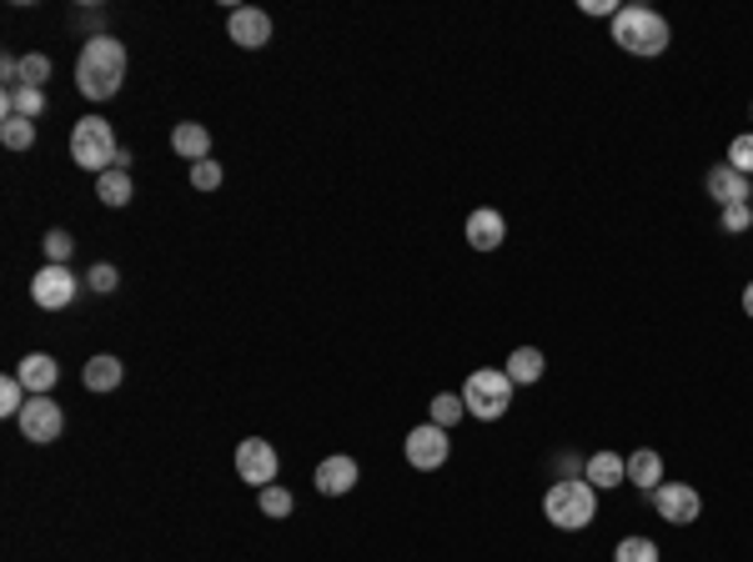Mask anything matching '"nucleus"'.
I'll use <instances>...</instances> for the list:
<instances>
[{
	"instance_id": "f257e3e1",
	"label": "nucleus",
	"mask_w": 753,
	"mask_h": 562,
	"mask_svg": "<svg viewBox=\"0 0 753 562\" xmlns=\"http://www.w3.org/2000/svg\"><path fill=\"white\" fill-rule=\"evenodd\" d=\"M126 81V45L116 41L111 31L91 35L76 55V91L86 101H111Z\"/></svg>"
},
{
	"instance_id": "f03ea898",
	"label": "nucleus",
	"mask_w": 753,
	"mask_h": 562,
	"mask_svg": "<svg viewBox=\"0 0 753 562\" xmlns=\"http://www.w3.org/2000/svg\"><path fill=\"white\" fill-rule=\"evenodd\" d=\"M543 518L557 532H583L598 522V492H593L583 477H557L543 492Z\"/></svg>"
},
{
	"instance_id": "7ed1b4c3",
	"label": "nucleus",
	"mask_w": 753,
	"mask_h": 562,
	"mask_svg": "<svg viewBox=\"0 0 753 562\" xmlns=\"http://www.w3.org/2000/svg\"><path fill=\"white\" fill-rule=\"evenodd\" d=\"M668 41H673V25H668L658 11H648V6H623V11L613 15V45H618V51L663 55Z\"/></svg>"
},
{
	"instance_id": "20e7f679",
	"label": "nucleus",
	"mask_w": 753,
	"mask_h": 562,
	"mask_svg": "<svg viewBox=\"0 0 753 562\" xmlns=\"http://www.w3.org/2000/svg\"><path fill=\"white\" fill-rule=\"evenodd\" d=\"M121 156V140L116 131H111L106 116H81L76 126H71V162L86 166V171H111Z\"/></svg>"
},
{
	"instance_id": "39448f33",
	"label": "nucleus",
	"mask_w": 753,
	"mask_h": 562,
	"mask_svg": "<svg viewBox=\"0 0 753 562\" xmlns=\"http://www.w3.org/2000/svg\"><path fill=\"white\" fill-rule=\"evenodd\" d=\"M462 407H468V417H478V422L508 417V407H513V377L498 372V367L472 372V377L462 382Z\"/></svg>"
},
{
	"instance_id": "423d86ee",
	"label": "nucleus",
	"mask_w": 753,
	"mask_h": 562,
	"mask_svg": "<svg viewBox=\"0 0 753 562\" xmlns=\"http://www.w3.org/2000/svg\"><path fill=\"white\" fill-rule=\"evenodd\" d=\"M15 427H21V437L31 447H51L55 437L66 433V412H61V402H51V397H31L21 407V417H15Z\"/></svg>"
},
{
	"instance_id": "0eeeda50",
	"label": "nucleus",
	"mask_w": 753,
	"mask_h": 562,
	"mask_svg": "<svg viewBox=\"0 0 753 562\" xmlns=\"http://www.w3.org/2000/svg\"><path fill=\"white\" fill-rule=\"evenodd\" d=\"M407 462L417 467V472H437V467L452 457V433L448 427H437V422H422V427H412L402 443Z\"/></svg>"
},
{
	"instance_id": "6e6552de",
	"label": "nucleus",
	"mask_w": 753,
	"mask_h": 562,
	"mask_svg": "<svg viewBox=\"0 0 753 562\" xmlns=\"http://www.w3.org/2000/svg\"><path fill=\"white\" fill-rule=\"evenodd\" d=\"M276 472H282V457H276V447L266 443V437H247V443L237 447V477L241 482H251L257 492L272 487Z\"/></svg>"
},
{
	"instance_id": "1a4fd4ad",
	"label": "nucleus",
	"mask_w": 753,
	"mask_h": 562,
	"mask_svg": "<svg viewBox=\"0 0 753 562\" xmlns=\"http://www.w3.org/2000/svg\"><path fill=\"white\" fill-rule=\"evenodd\" d=\"M653 512L668 522V528H688V522H699V512H703L699 487H688V482H658Z\"/></svg>"
},
{
	"instance_id": "9d476101",
	"label": "nucleus",
	"mask_w": 753,
	"mask_h": 562,
	"mask_svg": "<svg viewBox=\"0 0 753 562\" xmlns=\"http://www.w3.org/2000/svg\"><path fill=\"white\" fill-rule=\"evenodd\" d=\"M31 302L41 306V312H61V306L76 302V277H71V267L45 261V267L31 277Z\"/></svg>"
},
{
	"instance_id": "9b49d317",
	"label": "nucleus",
	"mask_w": 753,
	"mask_h": 562,
	"mask_svg": "<svg viewBox=\"0 0 753 562\" xmlns=\"http://www.w3.org/2000/svg\"><path fill=\"white\" fill-rule=\"evenodd\" d=\"M227 35L241 51H262V45L272 41V15L257 11V6H237V11L227 15Z\"/></svg>"
},
{
	"instance_id": "f8f14e48",
	"label": "nucleus",
	"mask_w": 753,
	"mask_h": 562,
	"mask_svg": "<svg viewBox=\"0 0 753 562\" xmlns=\"http://www.w3.org/2000/svg\"><path fill=\"white\" fill-rule=\"evenodd\" d=\"M357 477H362V467H357V457H347V452H337V457H322L317 462V492L322 498H347L352 487H357Z\"/></svg>"
},
{
	"instance_id": "ddd939ff",
	"label": "nucleus",
	"mask_w": 753,
	"mask_h": 562,
	"mask_svg": "<svg viewBox=\"0 0 753 562\" xmlns=\"http://www.w3.org/2000/svg\"><path fill=\"white\" fill-rule=\"evenodd\" d=\"M462 237H468L472 251H498L508 241V217H502L498 206H478L468 217V227H462Z\"/></svg>"
},
{
	"instance_id": "4468645a",
	"label": "nucleus",
	"mask_w": 753,
	"mask_h": 562,
	"mask_svg": "<svg viewBox=\"0 0 753 562\" xmlns=\"http://www.w3.org/2000/svg\"><path fill=\"white\" fill-rule=\"evenodd\" d=\"M703 191H709L719 206H743V201H749V191H753V181L723 162V166H713V171L703 176Z\"/></svg>"
},
{
	"instance_id": "2eb2a0df",
	"label": "nucleus",
	"mask_w": 753,
	"mask_h": 562,
	"mask_svg": "<svg viewBox=\"0 0 753 562\" xmlns=\"http://www.w3.org/2000/svg\"><path fill=\"white\" fill-rule=\"evenodd\" d=\"M15 377H21V387L31 392V397H51V387L61 382V367H55L51 352H31V357H21Z\"/></svg>"
},
{
	"instance_id": "dca6fc26",
	"label": "nucleus",
	"mask_w": 753,
	"mask_h": 562,
	"mask_svg": "<svg viewBox=\"0 0 753 562\" xmlns=\"http://www.w3.org/2000/svg\"><path fill=\"white\" fill-rule=\"evenodd\" d=\"M583 482H588L593 492L623 487V482H628V457H618V452H593L588 462H583Z\"/></svg>"
},
{
	"instance_id": "f3484780",
	"label": "nucleus",
	"mask_w": 753,
	"mask_h": 562,
	"mask_svg": "<svg viewBox=\"0 0 753 562\" xmlns=\"http://www.w3.org/2000/svg\"><path fill=\"white\" fill-rule=\"evenodd\" d=\"M171 152L181 156V162H207L211 156V131L201 126V121H176V131H171Z\"/></svg>"
},
{
	"instance_id": "a211bd4d",
	"label": "nucleus",
	"mask_w": 753,
	"mask_h": 562,
	"mask_svg": "<svg viewBox=\"0 0 753 562\" xmlns=\"http://www.w3.org/2000/svg\"><path fill=\"white\" fill-rule=\"evenodd\" d=\"M502 372L513 377V387H533V382H543L547 362H543V352H537V346H513V357L502 362Z\"/></svg>"
},
{
	"instance_id": "6ab92c4d",
	"label": "nucleus",
	"mask_w": 753,
	"mask_h": 562,
	"mask_svg": "<svg viewBox=\"0 0 753 562\" xmlns=\"http://www.w3.org/2000/svg\"><path fill=\"white\" fill-rule=\"evenodd\" d=\"M41 111H45V91L41 86H6V91H0V116L35 121Z\"/></svg>"
},
{
	"instance_id": "aec40b11",
	"label": "nucleus",
	"mask_w": 753,
	"mask_h": 562,
	"mask_svg": "<svg viewBox=\"0 0 753 562\" xmlns=\"http://www.w3.org/2000/svg\"><path fill=\"white\" fill-rule=\"evenodd\" d=\"M81 377H86L91 392H116L121 382H126V362L111 357V352H101V357L86 362V372H81Z\"/></svg>"
},
{
	"instance_id": "412c9836",
	"label": "nucleus",
	"mask_w": 753,
	"mask_h": 562,
	"mask_svg": "<svg viewBox=\"0 0 753 562\" xmlns=\"http://www.w3.org/2000/svg\"><path fill=\"white\" fill-rule=\"evenodd\" d=\"M628 482H634L638 492H648V498H653V492H658V482H663V457H658L653 447H644V452H634V457H628Z\"/></svg>"
},
{
	"instance_id": "4be33fe9",
	"label": "nucleus",
	"mask_w": 753,
	"mask_h": 562,
	"mask_svg": "<svg viewBox=\"0 0 753 562\" xmlns=\"http://www.w3.org/2000/svg\"><path fill=\"white\" fill-rule=\"evenodd\" d=\"M96 196L111 206V211H116V206H132V196H136L132 171H121V166H111V171H101V176H96Z\"/></svg>"
},
{
	"instance_id": "5701e85b",
	"label": "nucleus",
	"mask_w": 753,
	"mask_h": 562,
	"mask_svg": "<svg viewBox=\"0 0 753 562\" xmlns=\"http://www.w3.org/2000/svg\"><path fill=\"white\" fill-rule=\"evenodd\" d=\"M468 417V407H462V392H437L432 402H427V422H437V427H458V422Z\"/></svg>"
},
{
	"instance_id": "b1692460",
	"label": "nucleus",
	"mask_w": 753,
	"mask_h": 562,
	"mask_svg": "<svg viewBox=\"0 0 753 562\" xmlns=\"http://www.w3.org/2000/svg\"><path fill=\"white\" fill-rule=\"evenodd\" d=\"M0 140H6V152H31V146H35V121L6 116V121H0Z\"/></svg>"
},
{
	"instance_id": "393cba45",
	"label": "nucleus",
	"mask_w": 753,
	"mask_h": 562,
	"mask_svg": "<svg viewBox=\"0 0 753 562\" xmlns=\"http://www.w3.org/2000/svg\"><path fill=\"white\" fill-rule=\"evenodd\" d=\"M257 508H262L266 518H292L296 498H292V492H286L282 482H272V487H262V492H257Z\"/></svg>"
},
{
	"instance_id": "a878e982",
	"label": "nucleus",
	"mask_w": 753,
	"mask_h": 562,
	"mask_svg": "<svg viewBox=\"0 0 753 562\" xmlns=\"http://www.w3.org/2000/svg\"><path fill=\"white\" fill-rule=\"evenodd\" d=\"M613 562H658V542L653 538H623L613 548Z\"/></svg>"
},
{
	"instance_id": "bb28decb",
	"label": "nucleus",
	"mask_w": 753,
	"mask_h": 562,
	"mask_svg": "<svg viewBox=\"0 0 753 562\" xmlns=\"http://www.w3.org/2000/svg\"><path fill=\"white\" fill-rule=\"evenodd\" d=\"M41 247H45V261H55V267H66L71 251H76V237H71L66 227H51V231H45Z\"/></svg>"
},
{
	"instance_id": "cd10ccee",
	"label": "nucleus",
	"mask_w": 753,
	"mask_h": 562,
	"mask_svg": "<svg viewBox=\"0 0 753 562\" xmlns=\"http://www.w3.org/2000/svg\"><path fill=\"white\" fill-rule=\"evenodd\" d=\"M45 81H51V61H45L41 51L21 55V86H41L45 91Z\"/></svg>"
},
{
	"instance_id": "c85d7f7f",
	"label": "nucleus",
	"mask_w": 753,
	"mask_h": 562,
	"mask_svg": "<svg viewBox=\"0 0 753 562\" xmlns=\"http://www.w3.org/2000/svg\"><path fill=\"white\" fill-rule=\"evenodd\" d=\"M25 402H31V392L21 387V377H6V382H0V412H6V417H21Z\"/></svg>"
},
{
	"instance_id": "c756f323",
	"label": "nucleus",
	"mask_w": 753,
	"mask_h": 562,
	"mask_svg": "<svg viewBox=\"0 0 753 562\" xmlns=\"http://www.w3.org/2000/svg\"><path fill=\"white\" fill-rule=\"evenodd\" d=\"M729 166L743 176H753V131H743V136L729 140Z\"/></svg>"
},
{
	"instance_id": "7c9ffc66",
	"label": "nucleus",
	"mask_w": 753,
	"mask_h": 562,
	"mask_svg": "<svg viewBox=\"0 0 753 562\" xmlns=\"http://www.w3.org/2000/svg\"><path fill=\"white\" fill-rule=\"evenodd\" d=\"M719 227L729 231V237H739V231H749V227H753V206H749V201H743V206H723Z\"/></svg>"
},
{
	"instance_id": "2f4dec72",
	"label": "nucleus",
	"mask_w": 753,
	"mask_h": 562,
	"mask_svg": "<svg viewBox=\"0 0 753 562\" xmlns=\"http://www.w3.org/2000/svg\"><path fill=\"white\" fill-rule=\"evenodd\" d=\"M91 292H101V296H111V292H116V287H121V271L116 267H111V261H96V267H91Z\"/></svg>"
},
{
	"instance_id": "473e14b6",
	"label": "nucleus",
	"mask_w": 753,
	"mask_h": 562,
	"mask_svg": "<svg viewBox=\"0 0 753 562\" xmlns=\"http://www.w3.org/2000/svg\"><path fill=\"white\" fill-rule=\"evenodd\" d=\"M191 186H197V191H217V186H221V166L211 162V156H207V162H197V166H191Z\"/></svg>"
},
{
	"instance_id": "72a5a7b5",
	"label": "nucleus",
	"mask_w": 753,
	"mask_h": 562,
	"mask_svg": "<svg viewBox=\"0 0 753 562\" xmlns=\"http://www.w3.org/2000/svg\"><path fill=\"white\" fill-rule=\"evenodd\" d=\"M578 11L583 15H618L623 6H613V0H578Z\"/></svg>"
},
{
	"instance_id": "f704fd0d",
	"label": "nucleus",
	"mask_w": 753,
	"mask_h": 562,
	"mask_svg": "<svg viewBox=\"0 0 753 562\" xmlns=\"http://www.w3.org/2000/svg\"><path fill=\"white\" fill-rule=\"evenodd\" d=\"M743 312L753 316V281H749V287H743Z\"/></svg>"
},
{
	"instance_id": "c9c22d12",
	"label": "nucleus",
	"mask_w": 753,
	"mask_h": 562,
	"mask_svg": "<svg viewBox=\"0 0 753 562\" xmlns=\"http://www.w3.org/2000/svg\"><path fill=\"white\" fill-rule=\"evenodd\" d=\"M749 206H753V191H749Z\"/></svg>"
}]
</instances>
